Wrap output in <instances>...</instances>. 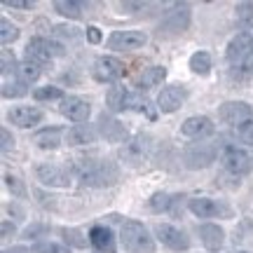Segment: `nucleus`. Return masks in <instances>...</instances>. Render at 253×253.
Segmentation results:
<instances>
[{
  "instance_id": "45",
  "label": "nucleus",
  "mask_w": 253,
  "mask_h": 253,
  "mask_svg": "<svg viewBox=\"0 0 253 253\" xmlns=\"http://www.w3.org/2000/svg\"><path fill=\"white\" fill-rule=\"evenodd\" d=\"M244 253H246V251H244Z\"/></svg>"
},
{
  "instance_id": "7",
  "label": "nucleus",
  "mask_w": 253,
  "mask_h": 253,
  "mask_svg": "<svg viewBox=\"0 0 253 253\" xmlns=\"http://www.w3.org/2000/svg\"><path fill=\"white\" fill-rule=\"evenodd\" d=\"M218 118L220 122L227 126H244L246 122H251L253 120V108L246 103V101H225V103H220V108H218Z\"/></svg>"
},
{
  "instance_id": "28",
  "label": "nucleus",
  "mask_w": 253,
  "mask_h": 253,
  "mask_svg": "<svg viewBox=\"0 0 253 253\" xmlns=\"http://www.w3.org/2000/svg\"><path fill=\"white\" fill-rule=\"evenodd\" d=\"M54 9L61 14V17H68V19H80L82 17V2H75V0H56Z\"/></svg>"
},
{
  "instance_id": "30",
  "label": "nucleus",
  "mask_w": 253,
  "mask_h": 253,
  "mask_svg": "<svg viewBox=\"0 0 253 253\" xmlns=\"http://www.w3.org/2000/svg\"><path fill=\"white\" fill-rule=\"evenodd\" d=\"M28 94L26 82L21 80H12V82H2V96L5 99H21Z\"/></svg>"
},
{
  "instance_id": "43",
  "label": "nucleus",
  "mask_w": 253,
  "mask_h": 253,
  "mask_svg": "<svg viewBox=\"0 0 253 253\" xmlns=\"http://www.w3.org/2000/svg\"><path fill=\"white\" fill-rule=\"evenodd\" d=\"M87 38H89V42H94V45H96V42H101L99 28H96V26H89V28H87Z\"/></svg>"
},
{
  "instance_id": "12",
  "label": "nucleus",
  "mask_w": 253,
  "mask_h": 253,
  "mask_svg": "<svg viewBox=\"0 0 253 253\" xmlns=\"http://www.w3.org/2000/svg\"><path fill=\"white\" fill-rule=\"evenodd\" d=\"M155 237L171 251H188L190 249V237L178 227L169 225V223H157L155 225Z\"/></svg>"
},
{
  "instance_id": "8",
  "label": "nucleus",
  "mask_w": 253,
  "mask_h": 253,
  "mask_svg": "<svg viewBox=\"0 0 253 253\" xmlns=\"http://www.w3.org/2000/svg\"><path fill=\"white\" fill-rule=\"evenodd\" d=\"M91 75H94V80L96 82L113 84V82H118L120 78L125 75V63L120 61V59H115V56L103 54L94 61V66H91Z\"/></svg>"
},
{
  "instance_id": "44",
  "label": "nucleus",
  "mask_w": 253,
  "mask_h": 253,
  "mask_svg": "<svg viewBox=\"0 0 253 253\" xmlns=\"http://www.w3.org/2000/svg\"><path fill=\"white\" fill-rule=\"evenodd\" d=\"M14 230H17V227H14V223H9V220H2V230H0V232H2V237L14 235Z\"/></svg>"
},
{
  "instance_id": "1",
  "label": "nucleus",
  "mask_w": 253,
  "mask_h": 253,
  "mask_svg": "<svg viewBox=\"0 0 253 253\" xmlns=\"http://www.w3.org/2000/svg\"><path fill=\"white\" fill-rule=\"evenodd\" d=\"M75 178L82 185H89V188H106L118 183L120 171L115 164L103 162V160H80L75 164Z\"/></svg>"
},
{
  "instance_id": "31",
  "label": "nucleus",
  "mask_w": 253,
  "mask_h": 253,
  "mask_svg": "<svg viewBox=\"0 0 253 253\" xmlns=\"http://www.w3.org/2000/svg\"><path fill=\"white\" fill-rule=\"evenodd\" d=\"M17 38H19V26L12 24L9 19H2V21H0V42H2V45H9V42H14Z\"/></svg>"
},
{
  "instance_id": "38",
  "label": "nucleus",
  "mask_w": 253,
  "mask_h": 253,
  "mask_svg": "<svg viewBox=\"0 0 253 253\" xmlns=\"http://www.w3.org/2000/svg\"><path fill=\"white\" fill-rule=\"evenodd\" d=\"M237 136H239L244 143L253 145V120L251 122H246L244 126H239V129H237Z\"/></svg>"
},
{
  "instance_id": "2",
  "label": "nucleus",
  "mask_w": 253,
  "mask_h": 253,
  "mask_svg": "<svg viewBox=\"0 0 253 253\" xmlns=\"http://www.w3.org/2000/svg\"><path fill=\"white\" fill-rule=\"evenodd\" d=\"M120 244L126 253H155V242L148 227L138 220H125L120 230Z\"/></svg>"
},
{
  "instance_id": "5",
  "label": "nucleus",
  "mask_w": 253,
  "mask_h": 253,
  "mask_svg": "<svg viewBox=\"0 0 253 253\" xmlns=\"http://www.w3.org/2000/svg\"><path fill=\"white\" fill-rule=\"evenodd\" d=\"M216 148L211 143H190L183 150V164L192 171H199V169H207L216 162Z\"/></svg>"
},
{
  "instance_id": "20",
  "label": "nucleus",
  "mask_w": 253,
  "mask_h": 253,
  "mask_svg": "<svg viewBox=\"0 0 253 253\" xmlns=\"http://www.w3.org/2000/svg\"><path fill=\"white\" fill-rule=\"evenodd\" d=\"M99 134L103 136L106 141H110V143H125V141H126L125 125H120L118 120L106 118V115L99 120Z\"/></svg>"
},
{
  "instance_id": "17",
  "label": "nucleus",
  "mask_w": 253,
  "mask_h": 253,
  "mask_svg": "<svg viewBox=\"0 0 253 253\" xmlns=\"http://www.w3.org/2000/svg\"><path fill=\"white\" fill-rule=\"evenodd\" d=\"M213 131H216V125H213L211 118H207V115H192V118H188L181 125V134L188 136V138H195V141L207 138V136H211Z\"/></svg>"
},
{
  "instance_id": "4",
  "label": "nucleus",
  "mask_w": 253,
  "mask_h": 253,
  "mask_svg": "<svg viewBox=\"0 0 253 253\" xmlns=\"http://www.w3.org/2000/svg\"><path fill=\"white\" fill-rule=\"evenodd\" d=\"M220 164L227 173L232 176H244L253 169V157L246 153L244 148H237V145H227L225 150L220 153Z\"/></svg>"
},
{
  "instance_id": "3",
  "label": "nucleus",
  "mask_w": 253,
  "mask_h": 253,
  "mask_svg": "<svg viewBox=\"0 0 253 253\" xmlns=\"http://www.w3.org/2000/svg\"><path fill=\"white\" fill-rule=\"evenodd\" d=\"M150 148H153L150 136L148 134H136V136H131V138H126L125 143L120 145L118 155L126 167H141V164L150 157Z\"/></svg>"
},
{
  "instance_id": "11",
  "label": "nucleus",
  "mask_w": 253,
  "mask_h": 253,
  "mask_svg": "<svg viewBox=\"0 0 253 253\" xmlns=\"http://www.w3.org/2000/svg\"><path fill=\"white\" fill-rule=\"evenodd\" d=\"M190 26V7L188 5H173L167 14H164L162 24H160V33L167 36H178Z\"/></svg>"
},
{
  "instance_id": "40",
  "label": "nucleus",
  "mask_w": 253,
  "mask_h": 253,
  "mask_svg": "<svg viewBox=\"0 0 253 253\" xmlns=\"http://www.w3.org/2000/svg\"><path fill=\"white\" fill-rule=\"evenodd\" d=\"M54 36L75 40V38H78V28H73V26H54Z\"/></svg>"
},
{
  "instance_id": "24",
  "label": "nucleus",
  "mask_w": 253,
  "mask_h": 253,
  "mask_svg": "<svg viewBox=\"0 0 253 253\" xmlns=\"http://www.w3.org/2000/svg\"><path fill=\"white\" fill-rule=\"evenodd\" d=\"M188 209L197 218H213V216H218V211H220V207H218L211 197H192L188 202Z\"/></svg>"
},
{
  "instance_id": "23",
  "label": "nucleus",
  "mask_w": 253,
  "mask_h": 253,
  "mask_svg": "<svg viewBox=\"0 0 253 253\" xmlns=\"http://www.w3.org/2000/svg\"><path fill=\"white\" fill-rule=\"evenodd\" d=\"M61 138H66L63 129L52 126V129H42V131H38L36 138H33V143H36L38 148H42V150H54V148H59V145L63 143Z\"/></svg>"
},
{
  "instance_id": "37",
  "label": "nucleus",
  "mask_w": 253,
  "mask_h": 253,
  "mask_svg": "<svg viewBox=\"0 0 253 253\" xmlns=\"http://www.w3.org/2000/svg\"><path fill=\"white\" fill-rule=\"evenodd\" d=\"M63 237H66V242H71V244L78 246V249H84V246H87V239H84L78 230H68V227H66V230H63Z\"/></svg>"
},
{
  "instance_id": "35",
  "label": "nucleus",
  "mask_w": 253,
  "mask_h": 253,
  "mask_svg": "<svg viewBox=\"0 0 253 253\" xmlns=\"http://www.w3.org/2000/svg\"><path fill=\"white\" fill-rule=\"evenodd\" d=\"M5 185H7V190L12 192V195H17V197H24V195H26V188L21 185V181H19V176L5 173Z\"/></svg>"
},
{
  "instance_id": "26",
  "label": "nucleus",
  "mask_w": 253,
  "mask_h": 253,
  "mask_svg": "<svg viewBox=\"0 0 253 253\" xmlns=\"http://www.w3.org/2000/svg\"><path fill=\"white\" fill-rule=\"evenodd\" d=\"M17 75L21 82H26V84H31V82H36L40 75H42V66L36 61H31V59H24V61L17 66Z\"/></svg>"
},
{
  "instance_id": "6",
  "label": "nucleus",
  "mask_w": 253,
  "mask_h": 253,
  "mask_svg": "<svg viewBox=\"0 0 253 253\" xmlns=\"http://www.w3.org/2000/svg\"><path fill=\"white\" fill-rule=\"evenodd\" d=\"M63 54H66L63 45L52 42V40H47V38H31L26 45V59L40 63V66L47 61H52V59H56V56H63Z\"/></svg>"
},
{
  "instance_id": "42",
  "label": "nucleus",
  "mask_w": 253,
  "mask_h": 253,
  "mask_svg": "<svg viewBox=\"0 0 253 253\" xmlns=\"http://www.w3.org/2000/svg\"><path fill=\"white\" fill-rule=\"evenodd\" d=\"M0 138H2V153H7L9 148H14V138L9 136L7 129H2V131H0Z\"/></svg>"
},
{
  "instance_id": "18",
  "label": "nucleus",
  "mask_w": 253,
  "mask_h": 253,
  "mask_svg": "<svg viewBox=\"0 0 253 253\" xmlns=\"http://www.w3.org/2000/svg\"><path fill=\"white\" fill-rule=\"evenodd\" d=\"M99 138V126L94 125H75L66 131V143L73 145V148H80V145H91L96 143Z\"/></svg>"
},
{
  "instance_id": "33",
  "label": "nucleus",
  "mask_w": 253,
  "mask_h": 253,
  "mask_svg": "<svg viewBox=\"0 0 253 253\" xmlns=\"http://www.w3.org/2000/svg\"><path fill=\"white\" fill-rule=\"evenodd\" d=\"M171 202H173L171 195H167V192H157V195L150 197V209H153L155 213H160V211H167V209L171 207Z\"/></svg>"
},
{
  "instance_id": "10",
  "label": "nucleus",
  "mask_w": 253,
  "mask_h": 253,
  "mask_svg": "<svg viewBox=\"0 0 253 253\" xmlns=\"http://www.w3.org/2000/svg\"><path fill=\"white\" fill-rule=\"evenodd\" d=\"M148 42L143 31H115L108 38V49L113 52H136Z\"/></svg>"
},
{
  "instance_id": "19",
  "label": "nucleus",
  "mask_w": 253,
  "mask_h": 253,
  "mask_svg": "<svg viewBox=\"0 0 253 253\" xmlns=\"http://www.w3.org/2000/svg\"><path fill=\"white\" fill-rule=\"evenodd\" d=\"M89 242L91 246L101 253H113L115 251V237L110 232V227L106 225H94L89 230Z\"/></svg>"
},
{
  "instance_id": "22",
  "label": "nucleus",
  "mask_w": 253,
  "mask_h": 253,
  "mask_svg": "<svg viewBox=\"0 0 253 253\" xmlns=\"http://www.w3.org/2000/svg\"><path fill=\"white\" fill-rule=\"evenodd\" d=\"M164 78H167V68H164V66H150V68H145V71L136 78V87L141 91L153 89L157 84H162Z\"/></svg>"
},
{
  "instance_id": "25",
  "label": "nucleus",
  "mask_w": 253,
  "mask_h": 253,
  "mask_svg": "<svg viewBox=\"0 0 253 253\" xmlns=\"http://www.w3.org/2000/svg\"><path fill=\"white\" fill-rule=\"evenodd\" d=\"M126 96H129V91H126L122 84L110 87L108 94H106V106H108V110H113V113L125 110L126 108Z\"/></svg>"
},
{
  "instance_id": "14",
  "label": "nucleus",
  "mask_w": 253,
  "mask_h": 253,
  "mask_svg": "<svg viewBox=\"0 0 253 253\" xmlns=\"http://www.w3.org/2000/svg\"><path fill=\"white\" fill-rule=\"evenodd\" d=\"M251 52H253V36L251 33H239V36H235L230 40V45L225 49V56L232 66H242L244 68V63L251 56Z\"/></svg>"
},
{
  "instance_id": "34",
  "label": "nucleus",
  "mask_w": 253,
  "mask_h": 253,
  "mask_svg": "<svg viewBox=\"0 0 253 253\" xmlns=\"http://www.w3.org/2000/svg\"><path fill=\"white\" fill-rule=\"evenodd\" d=\"M36 253H73L71 246H63V244H56V242H38L33 246Z\"/></svg>"
},
{
  "instance_id": "15",
  "label": "nucleus",
  "mask_w": 253,
  "mask_h": 253,
  "mask_svg": "<svg viewBox=\"0 0 253 253\" xmlns=\"http://www.w3.org/2000/svg\"><path fill=\"white\" fill-rule=\"evenodd\" d=\"M188 99V89L181 84H169L157 94V108L160 113H176L183 106V101Z\"/></svg>"
},
{
  "instance_id": "29",
  "label": "nucleus",
  "mask_w": 253,
  "mask_h": 253,
  "mask_svg": "<svg viewBox=\"0 0 253 253\" xmlns=\"http://www.w3.org/2000/svg\"><path fill=\"white\" fill-rule=\"evenodd\" d=\"M235 12H237V24L244 28V33L249 28H253V2H239Z\"/></svg>"
},
{
  "instance_id": "36",
  "label": "nucleus",
  "mask_w": 253,
  "mask_h": 253,
  "mask_svg": "<svg viewBox=\"0 0 253 253\" xmlns=\"http://www.w3.org/2000/svg\"><path fill=\"white\" fill-rule=\"evenodd\" d=\"M145 106H148V101H145L141 94H129V96H126V108L125 110H136V113H141V110H145Z\"/></svg>"
},
{
  "instance_id": "21",
  "label": "nucleus",
  "mask_w": 253,
  "mask_h": 253,
  "mask_svg": "<svg viewBox=\"0 0 253 253\" xmlns=\"http://www.w3.org/2000/svg\"><path fill=\"white\" fill-rule=\"evenodd\" d=\"M199 237H202V244L207 246L209 251H218L223 246V242H225V232L216 223H204L199 227Z\"/></svg>"
},
{
  "instance_id": "16",
  "label": "nucleus",
  "mask_w": 253,
  "mask_h": 253,
  "mask_svg": "<svg viewBox=\"0 0 253 253\" xmlns=\"http://www.w3.org/2000/svg\"><path fill=\"white\" fill-rule=\"evenodd\" d=\"M45 113L36 106H14V108L7 113V120L19 129H28V126H36L42 122Z\"/></svg>"
},
{
  "instance_id": "13",
  "label": "nucleus",
  "mask_w": 253,
  "mask_h": 253,
  "mask_svg": "<svg viewBox=\"0 0 253 253\" xmlns=\"http://www.w3.org/2000/svg\"><path fill=\"white\" fill-rule=\"evenodd\" d=\"M59 113H61L66 120H71L75 125H82L87 122L91 115V103L82 96H66L59 106Z\"/></svg>"
},
{
  "instance_id": "32",
  "label": "nucleus",
  "mask_w": 253,
  "mask_h": 253,
  "mask_svg": "<svg viewBox=\"0 0 253 253\" xmlns=\"http://www.w3.org/2000/svg\"><path fill=\"white\" fill-rule=\"evenodd\" d=\"M33 99L36 101H56V99H66L63 96V91L59 89V87H54V84H47V87H40V89L33 91Z\"/></svg>"
},
{
  "instance_id": "41",
  "label": "nucleus",
  "mask_w": 253,
  "mask_h": 253,
  "mask_svg": "<svg viewBox=\"0 0 253 253\" xmlns=\"http://www.w3.org/2000/svg\"><path fill=\"white\" fill-rule=\"evenodd\" d=\"M36 2L31 0H5V7H14V9H33Z\"/></svg>"
},
{
  "instance_id": "39",
  "label": "nucleus",
  "mask_w": 253,
  "mask_h": 253,
  "mask_svg": "<svg viewBox=\"0 0 253 253\" xmlns=\"http://www.w3.org/2000/svg\"><path fill=\"white\" fill-rule=\"evenodd\" d=\"M12 68L17 71V63H14V56L9 54L7 49H2V59H0V71H2V73H9Z\"/></svg>"
},
{
  "instance_id": "27",
  "label": "nucleus",
  "mask_w": 253,
  "mask_h": 253,
  "mask_svg": "<svg viewBox=\"0 0 253 253\" xmlns=\"http://www.w3.org/2000/svg\"><path fill=\"white\" fill-rule=\"evenodd\" d=\"M190 71L197 73V75H207L211 71V54L204 52V49L195 52V54L190 56Z\"/></svg>"
},
{
  "instance_id": "9",
  "label": "nucleus",
  "mask_w": 253,
  "mask_h": 253,
  "mask_svg": "<svg viewBox=\"0 0 253 253\" xmlns=\"http://www.w3.org/2000/svg\"><path fill=\"white\" fill-rule=\"evenodd\" d=\"M36 178L47 188H68L71 185V173L63 167L52 162H40L36 167Z\"/></svg>"
}]
</instances>
